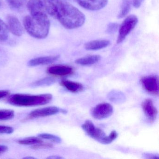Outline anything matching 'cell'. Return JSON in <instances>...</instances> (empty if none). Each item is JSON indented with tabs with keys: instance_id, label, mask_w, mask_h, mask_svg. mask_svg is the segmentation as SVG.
Returning a JSON list of instances; mask_svg holds the SVG:
<instances>
[{
	"instance_id": "cell-13",
	"label": "cell",
	"mask_w": 159,
	"mask_h": 159,
	"mask_svg": "<svg viewBox=\"0 0 159 159\" xmlns=\"http://www.w3.org/2000/svg\"><path fill=\"white\" fill-rule=\"evenodd\" d=\"M73 71L74 69L72 67L62 65L50 67L47 70L48 74L58 77H65L71 75L73 73Z\"/></svg>"
},
{
	"instance_id": "cell-35",
	"label": "cell",
	"mask_w": 159,
	"mask_h": 159,
	"mask_svg": "<svg viewBox=\"0 0 159 159\" xmlns=\"http://www.w3.org/2000/svg\"><path fill=\"white\" fill-rule=\"evenodd\" d=\"M25 159H36V158H35V157H30V156H28V157H25Z\"/></svg>"
},
{
	"instance_id": "cell-1",
	"label": "cell",
	"mask_w": 159,
	"mask_h": 159,
	"mask_svg": "<svg viewBox=\"0 0 159 159\" xmlns=\"http://www.w3.org/2000/svg\"><path fill=\"white\" fill-rule=\"evenodd\" d=\"M56 5V17L65 28L76 29L83 25L85 21V16L75 6L69 2H61Z\"/></svg>"
},
{
	"instance_id": "cell-24",
	"label": "cell",
	"mask_w": 159,
	"mask_h": 159,
	"mask_svg": "<svg viewBox=\"0 0 159 159\" xmlns=\"http://www.w3.org/2000/svg\"><path fill=\"white\" fill-rule=\"evenodd\" d=\"M109 97L110 100L114 102H122V100L125 99L124 95L121 92H111L109 95Z\"/></svg>"
},
{
	"instance_id": "cell-4",
	"label": "cell",
	"mask_w": 159,
	"mask_h": 159,
	"mask_svg": "<svg viewBox=\"0 0 159 159\" xmlns=\"http://www.w3.org/2000/svg\"><path fill=\"white\" fill-rule=\"evenodd\" d=\"M27 5L31 15L56 16V5L50 0H29Z\"/></svg>"
},
{
	"instance_id": "cell-9",
	"label": "cell",
	"mask_w": 159,
	"mask_h": 159,
	"mask_svg": "<svg viewBox=\"0 0 159 159\" xmlns=\"http://www.w3.org/2000/svg\"><path fill=\"white\" fill-rule=\"evenodd\" d=\"M59 112L65 114L67 113V111L56 107H46L33 111L28 114V118L32 119L43 118L55 115Z\"/></svg>"
},
{
	"instance_id": "cell-12",
	"label": "cell",
	"mask_w": 159,
	"mask_h": 159,
	"mask_svg": "<svg viewBox=\"0 0 159 159\" xmlns=\"http://www.w3.org/2000/svg\"><path fill=\"white\" fill-rule=\"evenodd\" d=\"M141 106L143 111L148 120L151 122L154 121L157 118L158 111L153 105L152 100L149 98L145 99L142 102Z\"/></svg>"
},
{
	"instance_id": "cell-6",
	"label": "cell",
	"mask_w": 159,
	"mask_h": 159,
	"mask_svg": "<svg viewBox=\"0 0 159 159\" xmlns=\"http://www.w3.org/2000/svg\"><path fill=\"white\" fill-rule=\"evenodd\" d=\"M138 22V18L135 15H130L127 16L119 26V36L117 43H121L135 27Z\"/></svg>"
},
{
	"instance_id": "cell-8",
	"label": "cell",
	"mask_w": 159,
	"mask_h": 159,
	"mask_svg": "<svg viewBox=\"0 0 159 159\" xmlns=\"http://www.w3.org/2000/svg\"><path fill=\"white\" fill-rule=\"evenodd\" d=\"M113 112V107L107 103H102L94 107L91 114L94 119L101 120L110 117Z\"/></svg>"
},
{
	"instance_id": "cell-31",
	"label": "cell",
	"mask_w": 159,
	"mask_h": 159,
	"mask_svg": "<svg viewBox=\"0 0 159 159\" xmlns=\"http://www.w3.org/2000/svg\"><path fill=\"white\" fill-rule=\"evenodd\" d=\"M143 1V0H133L132 4L135 8H138L140 7Z\"/></svg>"
},
{
	"instance_id": "cell-18",
	"label": "cell",
	"mask_w": 159,
	"mask_h": 159,
	"mask_svg": "<svg viewBox=\"0 0 159 159\" xmlns=\"http://www.w3.org/2000/svg\"><path fill=\"white\" fill-rule=\"evenodd\" d=\"M131 4L132 2L130 0H123L118 18L120 19L124 18L128 14L131 10Z\"/></svg>"
},
{
	"instance_id": "cell-2",
	"label": "cell",
	"mask_w": 159,
	"mask_h": 159,
	"mask_svg": "<svg viewBox=\"0 0 159 159\" xmlns=\"http://www.w3.org/2000/svg\"><path fill=\"white\" fill-rule=\"evenodd\" d=\"M24 26L28 33L33 38L43 39L49 34L50 21L47 16L30 15L24 18Z\"/></svg>"
},
{
	"instance_id": "cell-23",
	"label": "cell",
	"mask_w": 159,
	"mask_h": 159,
	"mask_svg": "<svg viewBox=\"0 0 159 159\" xmlns=\"http://www.w3.org/2000/svg\"><path fill=\"white\" fill-rule=\"evenodd\" d=\"M39 137L43 139H48L56 143H60L62 142V139L59 137L52 134L46 133L39 134Z\"/></svg>"
},
{
	"instance_id": "cell-7",
	"label": "cell",
	"mask_w": 159,
	"mask_h": 159,
	"mask_svg": "<svg viewBox=\"0 0 159 159\" xmlns=\"http://www.w3.org/2000/svg\"><path fill=\"white\" fill-rule=\"evenodd\" d=\"M142 87L151 94L158 96L159 92V77L157 75H149L142 77L140 80Z\"/></svg>"
},
{
	"instance_id": "cell-3",
	"label": "cell",
	"mask_w": 159,
	"mask_h": 159,
	"mask_svg": "<svg viewBox=\"0 0 159 159\" xmlns=\"http://www.w3.org/2000/svg\"><path fill=\"white\" fill-rule=\"evenodd\" d=\"M52 95L49 93L40 95L15 94L8 98L7 102L17 107H34L46 105L52 101Z\"/></svg>"
},
{
	"instance_id": "cell-20",
	"label": "cell",
	"mask_w": 159,
	"mask_h": 159,
	"mask_svg": "<svg viewBox=\"0 0 159 159\" xmlns=\"http://www.w3.org/2000/svg\"><path fill=\"white\" fill-rule=\"evenodd\" d=\"M9 31L7 25L0 18V41H5L8 39Z\"/></svg>"
},
{
	"instance_id": "cell-28",
	"label": "cell",
	"mask_w": 159,
	"mask_h": 159,
	"mask_svg": "<svg viewBox=\"0 0 159 159\" xmlns=\"http://www.w3.org/2000/svg\"><path fill=\"white\" fill-rule=\"evenodd\" d=\"M119 25L116 23H111L108 26L107 32L109 34L115 33L119 28Z\"/></svg>"
},
{
	"instance_id": "cell-25",
	"label": "cell",
	"mask_w": 159,
	"mask_h": 159,
	"mask_svg": "<svg viewBox=\"0 0 159 159\" xmlns=\"http://www.w3.org/2000/svg\"><path fill=\"white\" fill-rule=\"evenodd\" d=\"M9 4L14 9H20L26 3L27 0H7Z\"/></svg>"
},
{
	"instance_id": "cell-27",
	"label": "cell",
	"mask_w": 159,
	"mask_h": 159,
	"mask_svg": "<svg viewBox=\"0 0 159 159\" xmlns=\"http://www.w3.org/2000/svg\"><path fill=\"white\" fill-rule=\"evenodd\" d=\"M53 146L52 144L51 143H44L42 142L39 144L32 146V148L34 149L49 148H52Z\"/></svg>"
},
{
	"instance_id": "cell-32",
	"label": "cell",
	"mask_w": 159,
	"mask_h": 159,
	"mask_svg": "<svg viewBox=\"0 0 159 159\" xmlns=\"http://www.w3.org/2000/svg\"><path fill=\"white\" fill-rule=\"evenodd\" d=\"M8 149V148L7 146L3 145H0V155L6 152Z\"/></svg>"
},
{
	"instance_id": "cell-5",
	"label": "cell",
	"mask_w": 159,
	"mask_h": 159,
	"mask_svg": "<svg viewBox=\"0 0 159 159\" xmlns=\"http://www.w3.org/2000/svg\"><path fill=\"white\" fill-rule=\"evenodd\" d=\"M83 130L90 137L103 144H110L108 136L105 132L98 127H96L94 124L89 120H87L82 125Z\"/></svg>"
},
{
	"instance_id": "cell-26",
	"label": "cell",
	"mask_w": 159,
	"mask_h": 159,
	"mask_svg": "<svg viewBox=\"0 0 159 159\" xmlns=\"http://www.w3.org/2000/svg\"><path fill=\"white\" fill-rule=\"evenodd\" d=\"M14 129L11 126L0 125V134H12Z\"/></svg>"
},
{
	"instance_id": "cell-16",
	"label": "cell",
	"mask_w": 159,
	"mask_h": 159,
	"mask_svg": "<svg viewBox=\"0 0 159 159\" xmlns=\"http://www.w3.org/2000/svg\"><path fill=\"white\" fill-rule=\"evenodd\" d=\"M60 84L70 92L73 93L82 92L84 89L83 85L82 84L68 80H63L61 81Z\"/></svg>"
},
{
	"instance_id": "cell-10",
	"label": "cell",
	"mask_w": 159,
	"mask_h": 159,
	"mask_svg": "<svg viewBox=\"0 0 159 159\" xmlns=\"http://www.w3.org/2000/svg\"><path fill=\"white\" fill-rule=\"evenodd\" d=\"M77 3L84 9L91 11H97L105 8L108 0H76Z\"/></svg>"
},
{
	"instance_id": "cell-29",
	"label": "cell",
	"mask_w": 159,
	"mask_h": 159,
	"mask_svg": "<svg viewBox=\"0 0 159 159\" xmlns=\"http://www.w3.org/2000/svg\"><path fill=\"white\" fill-rule=\"evenodd\" d=\"M10 91L8 90H1L0 91V99L4 98L10 95Z\"/></svg>"
},
{
	"instance_id": "cell-34",
	"label": "cell",
	"mask_w": 159,
	"mask_h": 159,
	"mask_svg": "<svg viewBox=\"0 0 159 159\" xmlns=\"http://www.w3.org/2000/svg\"><path fill=\"white\" fill-rule=\"evenodd\" d=\"M48 159H64V158L61 156H58V155H52L50 157H47Z\"/></svg>"
},
{
	"instance_id": "cell-15",
	"label": "cell",
	"mask_w": 159,
	"mask_h": 159,
	"mask_svg": "<svg viewBox=\"0 0 159 159\" xmlns=\"http://www.w3.org/2000/svg\"><path fill=\"white\" fill-rule=\"evenodd\" d=\"M110 44V42L108 40H95L86 43L84 48L88 51H97L104 49Z\"/></svg>"
},
{
	"instance_id": "cell-11",
	"label": "cell",
	"mask_w": 159,
	"mask_h": 159,
	"mask_svg": "<svg viewBox=\"0 0 159 159\" xmlns=\"http://www.w3.org/2000/svg\"><path fill=\"white\" fill-rule=\"evenodd\" d=\"M7 27L9 31L15 36L20 37L24 33V28L18 18L13 15H9L7 17Z\"/></svg>"
},
{
	"instance_id": "cell-22",
	"label": "cell",
	"mask_w": 159,
	"mask_h": 159,
	"mask_svg": "<svg viewBox=\"0 0 159 159\" xmlns=\"http://www.w3.org/2000/svg\"><path fill=\"white\" fill-rule=\"evenodd\" d=\"M15 116V112L12 110H0V121L11 120Z\"/></svg>"
},
{
	"instance_id": "cell-30",
	"label": "cell",
	"mask_w": 159,
	"mask_h": 159,
	"mask_svg": "<svg viewBox=\"0 0 159 159\" xmlns=\"http://www.w3.org/2000/svg\"><path fill=\"white\" fill-rule=\"evenodd\" d=\"M143 156L147 159H159V158L158 155H155V154L149 153H145Z\"/></svg>"
},
{
	"instance_id": "cell-19",
	"label": "cell",
	"mask_w": 159,
	"mask_h": 159,
	"mask_svg": "<svg viewBox=\"0 0 159 159\" xmlns=\"http://www.w3.org/2000/svg\"><path fill=\"white\" fill-rule=\"evenodd\" d=\"M43 142L41 139L40 138L36 137H29L25 138L23 139H20L18 140L19 144L23 145H34L39 144L41 142Z\"/></svg>"
},
{
	"instance_id": "cell-21",
	"label": "cell",
	"mask_w": 159,
	"mask_h": 159,
	"mask_svg": "<svg viewBox=\"0 0 159 159\" xmlns=\"http://www.w3.org/2000/svg\"><path fill=\"white\" fill-rule=\"evenodd\" d=\"M55 80L52 78H45L36 81L31 84L33 87H41V86H49L53 84Z\"/></svg>"
},
{
	"instance_id": "cell-36",
	"label": "cell",
	"mask_w": 159,
	"mask_h": 159,
	"mask_svg": "<svg viewBox=\"0 0 159 159\" xmlns=\"http://www.w3.org/2000/svg\"><path fill=\"white\" fill-rule=\"evenodd\" d=\"M2 2L1 0H0V8H1L2 7Z\"/></svg>"
},
{
	"instance_id": "cell-33",
	"label": "cell",
	"mask_w": 159,
	"mask_h": 159,
	"mask_svg": "<svg viewBox=\"0 0 159 159\" xmlns=\"http://www.w3.org/2000/svg\"><path fill=\"white\" fill-rule=\"evenodd\" d=\"M50 1L54 3L55 4H56L61 3V2H69L70 0H50Z\"/></svg>"
},
{
	"instance_id": "cell-14",
	"label": "cell",
	"mask_w": 159,
	"mask_h": 159,
	"mask_svg": "<svg viewBox=\"0 0 159 159\" xmlns=\"http://www.w3.org/2000/svg\"><path fill=\"white\" fill-rule=\"evenodd\" d=\"M59 58V55L37 57L30 60L28 63V65L29 66L34 67L41 65H49L55 62Z\"/></svg>"
},
{
	"instance_id": "cell-17",
	"label": "cell",
	"mask_w": 159,
	"mask_h": 159,
	"mask_svg": "<svg viewBox=\"0 0 159 159\" xmlns=\"http://www.w3.org/2000/svg\"><path fill=\"white\" fill-rule=\"evenodd\" d=\"M101 59V56L98 55L88 56L75 60V63L83 66H89L98 63Z\"/></svg>"
}]
</instances>
